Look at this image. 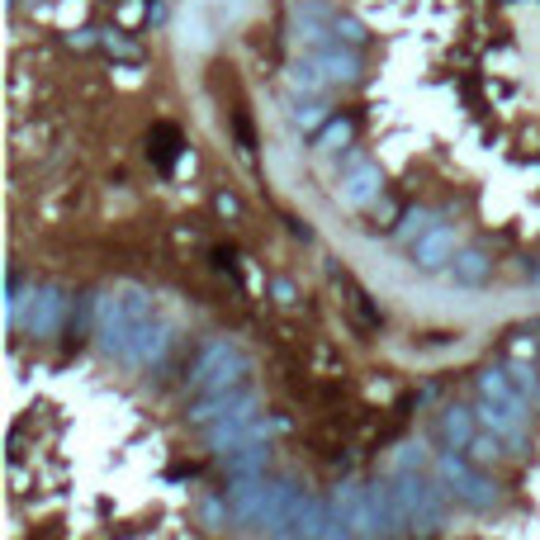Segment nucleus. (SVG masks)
Returning <instances> with one entry per match:
<instances>
[{"instance_id": "f257e3e1", "label": "nucleus", "mask_w": 540, "mask_h": 540, "mask_svg": "<svg viewBox=\"0 0 540 540\" xmlns=\"http://www.w3.org/2000/svg\"><path fill=\"white\" fill-rule=\"evenodd\" d=\"M242 384H252V356L228 337H214L190 365V389L199 398L228 394V389H242Z\"/></svg>"}, {"instance_id": "f03ea898", "label": "nucleus", "mask_w": 540, "mask_h": 540, "mask_svg": "<svg viewBox=\"0 0 540 540\" xmlns=\"http://www.w3.org/2000/svg\"><path fill=\"white\" fill-rule=\"evenodd\" d=\"M389 488H394V503L403 512L408 531H436L446 522V488H441V479H427L422 469H403V474L389 479Z\"/></svg>"}, {"instance_id": "7ed1b4c3", "label": "nucleus", "mask_w": 540, "mask_h": 540, "mask_svg": "<svg viewBox=\"0 0 540 540\" xmlns=\"http://www.w3.org/2000/svg\"><path fill=\"white\" fill-rule=\"evenodd\" d=\"M436 479H441V488L455 503L474 507V512H488V507L498 503V484L479 469V460H469L465 450H441L436 455Z\"/></svg>"}, {"instance_id": "20e7f679", "label": "nucleus", "mask_w": 540, "mask_h": 540, "mask_svg": "<svg viewBox=\"0 0 540 540\" xmlns=\"http://www.w3.org/2000/svg\"><path fill=\"white\" fill-rule=\"evenodd\" d=\"M261 413V394L256 384H242V389H228V394H209L190 408V427H214V422H228V417H256Z\"/></svg>"}, {"instance_id": "39448f33", "label": "nucleus", "mask_w": 540, "mask_h": 540, "mask_svg": "<svg viewBox=\"0 0 540 540\" xmlns=\"http://www.w3.org/2000/svg\"><path fill=\"white\" fill-rule=\"evenodd\" d=\"M379 190H384V171L375 162H365L360 152H351L342 166V180H337V199L351 204V209H370L379 199Z\"/></svg>"}, {"instance_id": "423d86ee", "label": "nucleus", "mask_w": 540, "mask_h": 540, "mask_svg": "<svg viewBox=\"0 0 540 540\" xmlns=\"http://www.w3.org/2000/svg\"><path fill=\"white\" fill-rule=\"evenodd\" d=\"M327 512H332V503L313 498V493H299V503L289 507L285 517H280V526H275V531H266V536L270 540H323Z\"/></svg>"}, {"instance_id": "0eeeda50", "label": "nucleus", "mask_w": 540, "mask_h": 540, "mask_svg": "<svg viewBox=\"0 0 540 540\" xmlns=\"http://www.w3.org/2000/svg\"><path fill=\"white\" fill-rule=\"evenodd\" d=\"M67 313H72V299L62 294V289L53 285H38V294L29 299V308H24V318H19V332H29V337H53L57 327L67 323Z\"/></svg>"}, {"instance_id": "6e6552de", "label": "nucleus", "mask_w": 540, "mask_h": 540, "mask_svg": "<svg viewBox=\"0 0 540 540\" xmlns=\"http://www.w3.org/2000/svg\"><path fill=\"white\" fill-rule=\"evenodd\" d=\"M408 252H413V266L417 270L441 275V270H450V266H455V256H460V233H455V223H436L432 233H422Z\"/></svg>"}, {"instance_id": "1a4fd4ad", "label": "nucleus", "mask_w": 540, "mask_h": 540, "mask_svg": "<svg viewBox=\"0 0 540 540\" xmlns=\"http://www.w3.org/2000/svg\"><path fill=\"white\" fill-rule=\"evenodd\" d=\"M171 351V323L166 318H147V323H138V332H133V342H128L124 351V365H133V370H147V365H157V360Z\"/></svg>"}, {"instance_id": "9d476101", "label": "nucleus", "mask_w": 540, "mask_h": 540, "mask_svg": "<svg viewBox=\"0 0 540 540\" xmlns=\"http://www.w3.org/2000/svg\"><path fill=\"white\" fill-rule=\"evenodd\" d=\"M223 498H228V507H233V522L256 526V522H261V512H266V498H270L266 474H252V479H233V488H228Z\"/></svg>"}, {"instance_id": "9b49d317", "label": "nucleus", "mask_w": 540, "mask_h": 540, "mask_svg": "<svg viewBox=\"0 0 540 540\" xmlns=\"http://www.w3.org/2000/svg\"><path fill=\"white\" fill-rule=\"evenodd\" d=\"M474 413H479V422H484L488 432H498L512 450L526 446V417L512 413V408H503V403H493V398L479 394V403H474Z\"/></svg>"}, {"instance_id": "f8f14e48", "label": "nucleus", "mask_w": 540, "mask_h": 540, "mask_svg": "<svg viewBox=\"0 0 540 540\" xmlns=\"http://www.w3.org/2000/svg\"><path fill=\"white\" fill-rule=\"evenodd\" d=\"M479 413L474 408H446V413L436 417V441L441 450H469V441L479 436Z\"/></svg>"}, {"instance_id": "ddd939ff", "label": "nucleus", "mask_w": 540, "mask_h": 540, "mask_svg": "<svg viewBox=\"0 0 540 540\" xmlns=\"http://www.w3.org/2000/svg\"><path fill=\"white\" fill-rule=\"evenodd\" d=\"M318 67L332 76V86H356L360 76H365V62H360V48H346V43H332V48H318Z\"/></svg>"}, {"instance_id": "4468645a", "label": "nucleus", "mask_w": 540, "mask_h": 540, "mask_svg": "<svg viewBox=\"0 0 540 540\" xmlns=\"http://www.w3.org/2000/svg\"><path fill=\"white\" fill-rule=\"evenodd\" d=\"M455 285H465V289H479L493 280V256L484 252V247H460V256H455V266L446 270Z\"/></svg>"}, {"instance_id": "2eb2a0df", "label": "nucleus", "mask_w": 540, "mask_h": 540, "mask_svg": "<svg viewBox=\"0 0 540 540\" xmlns=\"http://www.w3.org/2000/svg\"><path fill=\"white\" fill-rule=\"evenodd\" d=\"M299 493H304V488L294 484V479H275V484H270V498H266V512H261V522H256V526H261V531H275L280 517L299 503Z\"/></svg>"}, {"instance_id": "dca6fc26", "label": "nucleus", "mask_w": 540, "mask_h": 540, "mask_svg": "<svg viewBox=\"0 0 540 540\" xmlns=\"http://www.w3.org/2000/svg\"><path fill=\"white\" fill-rule=\"evenodd\" d=\"M327 119H332V114H327V105L318 100V95H299V90L289 95V124H294V128H304V133H318Z\"/></svg>"}, {"instance_id": "f3484780", "label": "nucleus", "mask_w": 540, "mask_h": 540, "mask_svg": "<svg viewBox=\"0 0 540 540\" xmlns=\"http://www.w3.org/2000/svg\"><path fill=\"white\" fill-rule=\"evenodd\" d=\"M223 465L233 479H252V474H266V441H247V446H237L223 455Z\"/></svg>"}, {"instance_id": "a211bd4d", "label": "nucleus", "mask_w": 540, "mask_h": 540, "mask_svg": "<svg viewBox=\"0 0 540 540\" xmlns=\"http://www.w3.org/2000/svg\"><path fill=\"white\" fill-rule=\"evenodd\" d=\"M289 86L299 90V95H323L327 86H332V76L323 72V67H318V57H299V62H294V67H289Z\"/></svg>"}, {"instance_id": "6ab92c4d", "label": "nucleus", "mask_w": 540, "mask_h": 540, "mask_svg": "<svg viewBox=\"0 0 540 540\" xmlns=\"http://www.w3.org/2000/svg\"><path fill=\"white\" fill-rule=\"evenodd\" d=\"M147 152H152V162L162 166V171H171V162H176V152H180V133L171 124H157L152 128V138H147Z\"/></svg>"}, {"instance_id": "aec40b11", "label": "nucleus", "mask_w": 540, "mask_h": 540, "mask_svg": "<svg viewBox=\"0 0 540 540\" xmlns=\"http://www.w3.org/2000/svg\"><path fill=\"white\" fill-rule=\"evenodd\" d=\"M351 143V119H327L318 133H313V152H342V147Z\"/></svg>"}, {"instance_id": "412c9836", "label": "nucleus", "mask_w": 540, "mask_h": 540, "mask_svg": "<svg viewBox=\"0 0 540 540\" xmlns=\"http://www.w3.org/2000/svg\"><path fill=\"white\" fill-rule=\"evenodd\" d=\"M503 370H507V379H512V384H517V389L526 394V403H531V408H540V365L512 360V365H503Z\"/></svg>"}, {"instance_id": "4be33fe9", "label": "nucleus", "mask_w": 540, "mask_h": 540, "mask_svg": "<svg viewBox=\"0 0 540 540\" xmlns=\"http://www.w3.org/2000/svg\"><path fill=\"white\" fill-rule=\"evenodd\" d=\"M436 218H441L436 209H413V214H403V228H394V237L403 242V247H413L417 237L436 228Z\"/></svg>"}, {"instance_id": "5701e85b", "label": "nucleus", "mask_w": 540, "mask_h": 540, "mask_svg": "<svg viewBox=\"0 0 540 540\" xmlns=\"http://www.w3.org/2000/svg\"><path fill=\"white\" fill-rule=\"evenodd\" d=\"M332 34H337V43H346V48H365V43H370V29H365L356 15H342V10L332 19Z\"/></svg>"}, {"instance_id": "b1692460", "label": "nucleus", "mask_w": 540, "mask_h": 540, "mask_svg": "<svg viewBox=\"0 0 540 540\" xmlns=\"http://www.w3.org/2000/svg\"><path fill=\"white\" fill-rule=\"evenodd\" d=\"M503 446H507V441H503L498 432H488V427H479V436L469 441L465 455H469V460H479V465H488V460H498V455H503Z\"/></svg>"}, {"instance_id": "393cba45", "label": "nucleus", "mask_w": 540, "mask_h": 540, "mask_svg": "<svg viewBox=\"0 0 540 540\" xmlns=\"http://www.w3.org/2000/svg\"><path fill=\"white\" fill-rule=\"evenodd\" d=\"M323 540H356V531H351V522H346V512L337 503H332V512H327Z\"/></svg>"}, {"instance_id": "a878e982", "label": "nucleus", "mask_w": 540, "mask_h": 540, "mask_svg": "<svg viewBox=\"0 0 540 540\" xmlns=\"http://www.w3.org/2000/svg\"><path fill=\"white\" fill-rule=\"evenodd\" d=\"M100 48L114 57H138V43H128V38L114 34V29H100Z\"/></svg>"}, {"instance_id": "bb28decb", "label": "nucleus", "mask_w": 540, "mask_h": 540, "mask_svg": "<svg viewBox=\"0 0 540 540\" xmlns=\"http://www.w3.org/2000/svg\"><path fill=\"white\" fill-rule=\"evenodd\" d=\"M427 465V455H422V446H403L394 455V474H403V469H422Z\"/></svg>"}, {"instance_id": "cd10ccee", "label": "nucleus", "mask_w": 540, "mask_h": 540, "mask_svg": "<svg viewBox=\"0 0 540 540\" xmlns=\"http://www.w3.org/2000/svg\"><path fill=\"white\" fill-rule=\"evenodd\" d=\"M72 48H81V53H90V48H100V29H81V34L67 38Z\"/></svg>"}, {"instance_id": "c85d7f7f", "label": "nucleus", "mask_w": 540, "mask_h": 540, "mask_svg": "<svg viewBox=\"0 0 540 540\" xmlns=\"http://www.w3.org/2000/svg\"><path fill=\"white\" fill-rule=\"evenodd\" d=\"M214 204H218V214H228V218L242 214V204H237V195H228V190H223V195H218Z\"/></svg>"}, {"instance_id": "c756f323", "label": "nucleus", "mask_w": 540, "mask_h": 540, "mask_svg": "<svg viewBox=\"0 0 540 540\" xmlns=\"http://www.w3.org/2000/svg\"><path fill=\"white\" fill-rule=\"evenodd\" d=\"M275 294H280V304H294V285H285V280L275 285Z\"/></svg>"}, {"instance_id": "7c9ffc66", "label": "nucleus", "mask_w": 540, "mask_h": 540, "mask_svg": "<svg viewBox=\"0 0 540 540\" xmlns=\"http://www.w3.org/2000/svg\"><path fill=\"white\" fill-rule=\"evenodd\" d=\"M531 280H536V285H540V266H536V270H531Z\"/></svg>"}]
</instances>
